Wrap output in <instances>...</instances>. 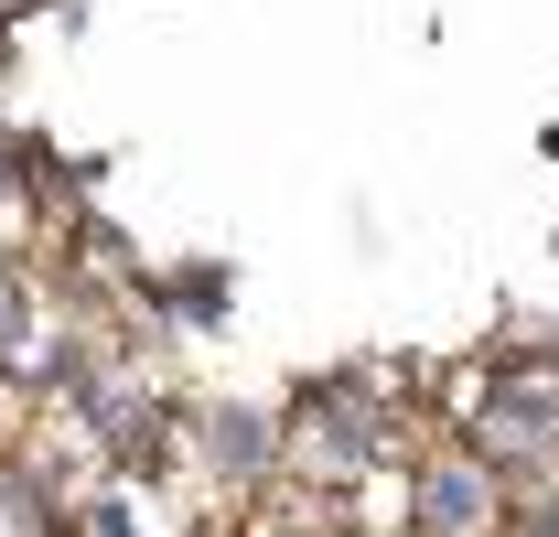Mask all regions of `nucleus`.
<instances>
[{
	"mask_svg": "<svg viewBox=\"0 0 559 537\" xmlns=\"http://www.w3.org/2000/svg\"><path fill=\"white\" fill-rule=\"evenodd\" d=\"M409 537H516V494L485 452L441 441V452H409Z\"/></svg>",
	"mask_w": 559,
	"mask_h": 537,
	"instance_id": "obj_1",
	"label": "nucleus"
},
{
	"mask_svg": "<svg viewBox=\"0 0 559 537\" xmlns=\"http://www.w3.org/2000/svg\"><path fill=\"white\" fill-rule=\"evenodd\" d=\"M323 516H334V505H323ZM323 516H312V527H259V537H323Z\"/></svg>",
	"mask_w": 559,
	"mask_h": 537,
	"instance_id": "obj_2",
	"label": "nucleus"
},
{
	"mask_svg": "<svg viewBox=\"0 0 559 537\" xmlns=\"http://www.w3.org/2000/svg\"><path fill=\"white\" fill-rule=\"evenodd\" d=\"M527 537H559V516H538V527H527Z\"/></svg>",
	"mask_w": 559,
	"mask_h": 537,
	"instance_id": "obj_3",
	"label": "nucleus"
},
{
	"mask_svg": "<svg viewBox=\"0 0 559 537\" xmlns=\"http://www.w3.org/2000/svg\"><path fill=\"white\" fill-rule=\"evenodd\" d=\"M366 537H409V527H366Z\"/></svg>",
	"mask_w": 559,
	"mask_h": 537,
	"instance_id": "obj_4",
	"label": "nucleus"
}]
</instances>
